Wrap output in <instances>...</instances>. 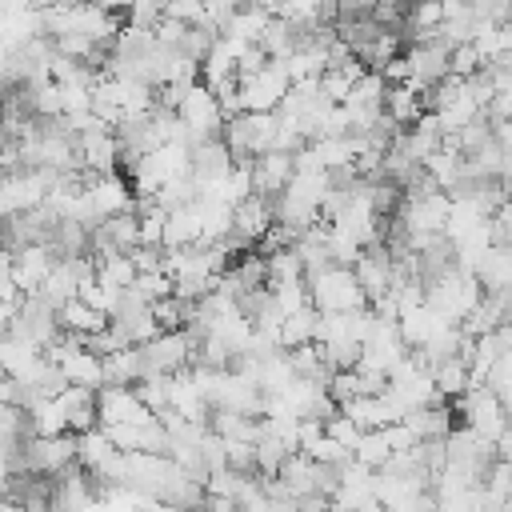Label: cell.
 I'll list each match as a JSON object with an SVG mask.
<instances>
[{"label": "cell", "instance_id": "5b68a950", "mask_svg": "<svg viewBox=\"0 0 512 512\" xmlns=\"http://www.w3.org/2000/svg\"><path fill=\"white\" fill-rule=\"evenodd\" d=\"M76 460V436H32L28 444V468L36 472H64Z\"/></svg>", "mask_w": 512, "mask_h": 512}, {"label": "cell", "instance_id": "ba28073f", "mask_svg": "<svg viewBox=\"0 0 512 512\" xmlns=\"http://www.w3.org/2000/svg\"><path fill=\"white\" fill-rule=\"evenodd\" d=\"M80 156L96 168V176H108L116 156H120V140L108 132V128H96V132H84L80 136Z\"/></svg>", "mask_w": 512, "mask_h": 512}, {"label": "cell", "instance_id": "52a82bcc", "mask_svg": "<svg viewBox=\"0 0 512 512\" xmlns=\"http://www.w3.org/2000/svg\"><path fill=\"white\" fill-rule=\"evenodd\" d=\"M272 224H276L272 220V204L264 196H256V192L232 208V232H240L244 240H260Z\"/></svg>", "mask_w": 512, "mask_h": 512}, {"label": "cell", "instance_id": "3957f363", "mask_svg": "<svg viewBox=\"0 0 512 512\" xmlns=\"http://www.w3.org/2000/svg\"><path fill=\"white\" fill-rule=\"evenodd\" d=\"M96 420L100 428H148L156 416L136 400L132 388H100L96 392Z\"/></svg>", "mask_w": 512, "mask_h": 512}, {"label": "cell", "instance_id": "8992f818", "mask_svg": "<svg viewBox=\"0 0 512 512\" xmlns=\"http://www.w3.org/2000/svg\"><path fill=\"white\" fill-rule=\"evenodd\" d=\"M248 168H252V192L264 200H268V192H284L292 180V156H284V152H264Z\"/></svg>", "mask_w": 512, "mask_h": 512}, {"label": "cell", "instance_id": "30bf717a", "mask_svg": "<svg viewBox=\"0 0 512 512\" xmlns=\"http://www.w3.org/2000/svg\"><path fill=\"white\" fill-rule=\"evenodd\" d=\"M0 512H28L24 504H8V500H0Z\"/></svg>", "mask_w": 512, "mask_h": 512}, {"label": "cell", "instance_id": "6da1fadb", "mask_svg": "<svg viewBox=\"0 0 512 512\" xmlns=\"http://www.w3.org/2000/svg\"><path fill=\"white\" fill-rule=\"evenodd\" d=\"M308 304L320 312V316H348V312H360L368 300L364 292L356 288L352 280V268H320L308 276Z\"/></svg>", "mask_w": 512, "mask_h": 512}, {"label": "cell", "instance_id": "277c9868", "mask_svg": "<svg viewBox=\"0 0 512 512\" xmlns=\"http://www.w3.org/2000/svg\"><path fill=\"white\" fill-rule=\"evenodd\" d=\"M448 192H416L412 196V204H408V228H412V236H436V232H444V224H448Z\"/></svg>", "mask_w": 512, "mask_h": 512}, {"label": "cell", "instance_id": "9c48e42d", "mask_svg": "<svg viewBox=\"0 0 512 512\" xmlns=\"http://www.w3.org/2000/svg\"><path fill=\"white\" fill-rule=\"evenodd\" d=\"M56 316H60V324H64L68 332H80V336H100V332H104V324H108L100 312H92V308H88V304H80L76 296H72V300H64V304L56 308Z\"/></svg>", "mask_w": 512, "mask_h": 512}, {"label": "cell", "instance_id": "7a4b0ae2", "mask_svg": "<svg viewBox=\"0 0 512 512\" xmlns=\"http://www.w3.org/2000/svg\"><path fill=\"white\" fill-rule=\"evenodd\" d=\"M236 96H240V112H276L280 100L288 96V76L280 72L276 60H268L260 72L236 80Z\"/></svg>", "mask_w": 512, "mask_h": 512}]
</instances>
